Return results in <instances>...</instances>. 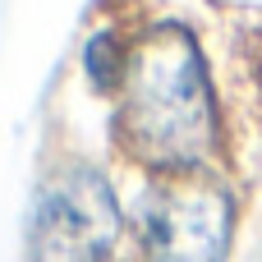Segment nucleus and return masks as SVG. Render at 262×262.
Segmentation results:
<instances>
[{
  "label": "nucleus",
  "instance_id": "f03ea898",
  "mask_svg": "<svg viewBox=\"0 0 262 262\" xmlns=\"http://www.w3.org/2000/svg\"><path fill=\"white\" fill-rule=\"evenodd\" d=\"M120 235L111 184L92 166H60L41 189L28 226L32 262H101Z\"/></svg>",
  "mask_w": 262,
  "mask_h": 262
},
{
  "label": "nucleus",
  "instance_id": "7ed1b4c3",
  "mask_svg": "<svg viewBox=\"0 0 262 262\" xmlns=\"http://www.w3.org/2000/svg\"><path fill=\"white\" fill-rule=\"evenodd\" d=\"M230 221V198L216 184L198 175L157 184L143 203V262H226Z\"/></svg>",
  "mask_w": 262,
  "mask_h": 262
},
{
  "label": "nucleus",
  "instance_id": "f257e3e1",
  "mask_svg": "<svg viewBox=\"0 0 262 262\" xmlns=\"http://www.w3.org/2000/svg\"><path fill=\"white\" fill-rule=\"evenodd\" d=\"M120 92L124 97L115 129L129 157L175 175H193L212 157L216 143L212 88L203 74V55L180 23L152 28L129 51Z\"/></svg>",
  "mask_w": 262,
  "mask_h": 262
}]
</instances>
